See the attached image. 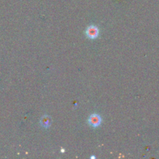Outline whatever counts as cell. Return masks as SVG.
Masks as SVG:
<instances>
[{"label": "cell", "mask_w": 159, "mask_h": 159, "mask_svg": "<svg viewBox=\"0 0 159 159\" xmlns=\"http://www.w3.org/2000/svg\"><path fill=\"white\" fill-rule=\"evenodd\" d=\"M40 124L44 128H48L51 124V119L49 116H43L40 120Z\"/></svg>", "instance_id": "3"}, {"label": "cell", "mask_w": 159, "mask_h": 159, "mask_svg": "<svg viewBox=\"0 0 159 159\" xmlns=\"http://www.w3.org/2000/svg\"><path fill=\"white\" fill-rule=\"evenodd\" d=\"M86 36L90 39H96L99 35V29L96 26H89L85 31Z\"/></svg>", "instance_id": "1"}, {"label": "cell", "mask_w": 159, "mask_h": 159, "mask_svg": "<svg viewBox=\"0 0 159 159\" xmlns=\"http://www.w3.org/2000/svg\"><path fill=\"white\" fill-rule=\"evenodd\" d=\"M102 122V118L98 114H93L89 118V124L93 127H99Z\"/></svg>", "instance_id": "2"}]
</instances>
